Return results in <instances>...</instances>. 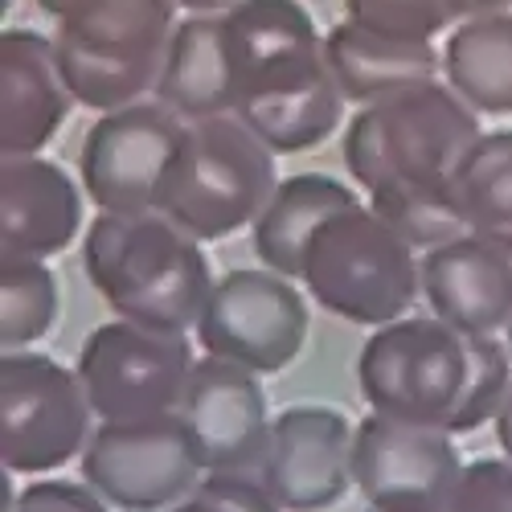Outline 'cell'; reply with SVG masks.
Wrapping results in <instances>:
<instances>
[{
    "label": "cell",
    "mask_w": 512,
    "mask_h": 512,
    "mask_svg": "<svg viewBox=\"0 0 512 512\" xmlns=\"http://www.w3.org/2000/svg\"><path fill=\"white\" fill-rule=\"evenodd\" d=\"M480 140V111L447 82H422L357 107L345 132V168L381 218L426 254L467 234L455 181Z\"/></svg>",
    "instance_id": "1"
},
{
    "label": "cell",
    "mask_w": 512,
    "mask_h": 512,
    "mask_svg": "<svg viewBox=\"0 0 512 512\" xmlns=\"http://www.w3.org/2000/svg\"><path fill=\"white\" fill-rule=\"evenodd\" d=\"M82 271L119 320L144 328H197L213 275L201 242L168 213H99L82 238Z\"/></svg>",
    "instance_id": "2"
},
{
    "label": "cell",
    "mask_w": 512,
    "mask_h": 512,
    "mask_svg": "<svg viewBox=\"0 0 512 512\" xmlns=\"http://www.w3.org/2000/svg\"><path fill=\"white\" fill-rule=\"evenodd\" d=\"M300 283L332 316L381 328L402 320L422 291L418 250L369 201H349L316 230Z\"/></svg>",
    "instance_id": "3"
},
{
    "label": "cell",
    "mask_w": 512,
    "mask_h": 512,
    "mask_svg": "<svg viewBox=\"0 0 512 512\" xmlns=\"http://www.w3.org/2000/svg\"><path fill=\"white\" fill-rule=\"evenodd\" d=\"M177 0H74L58 17V62L78 107L119 111L156 95Z\"/></svg>",
    "instance_id": "4"
},
{
    "label": "cell",
    "mask_w": 512,
    "mask_h": 512,
    "mask_svg": "<svg viewBox=\"0 0 512 512\" xmlns=\"http://www.w3.org/2000/svg\"><path fill=\"white\" fill-rule=\"evenodd\" d=\"M275 185V152L238 115L197 119L189 123L160 213L197 242H218L254 226Z\"/></svg>",
    "instance_id": "5"
},
{
    "label": "cell",
    "mask_w": 512,
    "mask_h": 512,
    "mask_svg": "<svg viewBox=\"0 0 512 512\" xmlns=\"http://www.w3.org/2000/svg\"><path fill=\"white\" fill-rule=\"evenodd\" d=\"M467 381V336L439 316H402L373 328L357 357L369 410L447 431Z\"/></svg>",
    "instance_id": "6"
},
{
    "label": "cell",
    "mask_w": 512,
    "mask_h": 512,
    "mask_svg": "<svg viewBox=\"0 0 512 512\" xmlns=\"http://www.w3.org/2000/svg\"><path fill=\"white\" fill-rule=\"evenodd\" d=\"M91 398L78 369L46 353L13 349L0 361V455L9 476H41L82 455L91 439Z\"/></svg>",
    "instance_id": "7"
},
{
    "label": "cell",
    "mask_w": 512,
    "mask_h": 512,
    "mask_svg": "<svg viewBox=\"0 0 512 512\" xmlns=\"http://www.w3.org/2000/svg\"><path fill=\"white\" fill-rule=\"evenodd\" d=\"M189 136L181 119L160 99L103 111L78 148V173L87 197L103 213H148L164 205L168 181Z\"/></svg>",
    "instance_id": "8"
},
{
    "label": "cell",
    "mask_w": 512,
    "mask_h": 512,
    "mask_svg": "<svg viewBox=\"0 0 512 512\" xmlns=\"http://www.w3.org/2000/svg\"><path fill=\"white\" fill-rule=\"evenodd\" d=\"M74 369L99 422L156 418L181 406L193 373V349L185 332L111 320L82 340Z\"/></svg>",
    "instance_id": "9"
},
{
    "label": "cell",
    "mask_w": 512,
    "mask_h": 512,
    "mask_svg": "<svg viewBox=\"0 0 512 512\" xmlns=\"http://www.w3.org/2000/svg\"><path fill=\"white\" fill-rule=\"evenodd\" d=\"M201 455L185 418L99 422L82 447V480L123 512H160L181 504L201 484Z\"/></svg>",
    "instance_id": "10"
},
{
    "label": "cell",
    "mask_w": 512,
    "mask_h": 512,
    "mask_svg": "<svg viewBox=\"0 0 512 512\" xmlns=\"http://www.w3.org/2000/svg\"><path fill=\"white\" fill-rule=\"evenodd\" d=\"M197 340L209 357L267 377L300 357L308 340V304L295 279L271 267H238L213 283L197 320Z\"/></svg>",
    "instance_id": "11"
},
{
    "label": "cell",
    "mask_w": 512,
    "mask_h": 512,
    "mask_svg": "<svg viewBox=\"0 0 512 512\" xmlns=\"http://www.w3.org/2000/svg\"><path fill=\"white\" fill-rule=\"evenodd\" d=\"M345 103L349 99L332 74L324 37H316L308 46H295L254 66L234 115L275 156H295L336 132Z\"/></svg>",
    "instance_id": "12"
},
{
    "label": "cell",
    "mask_w": 512,
    "mask_h": 512,
    "mask_svg": "<svg viewBox=\"0 0 512 512\" xmlns=\"http://www.w3.org/2000/svg\"><path fill=\"white\" fill-rule=\"evenodd\" d=\"M463 472L455 435L439 426L402 422L390 414H365L353 435V484L365 504L414 512L439 508Z\"/></svg>",
    "instance_id": "13"
},
{
    "label": "cell",
    "mask_w": 512,
    "mask_h": 512,
    "mask_svg": "<svg viewBox=\"0 0 512 512\" xmlns=\"http://www.w3.org/2000/svg\"><path fill=\"white\" fill-rule=\"evenodd\" d=\"M357 426L336 406H287L271 418L263 484L283 512H324L353 488Z\"/></svg>",
    "instance_id": "14"
},
{
    "label": "cell",
    "mask_w": 512,
    "mask_h": 512,
    "mask_svg": "<svg viewBox=\"0 0 512 512\" xmlns=\"http://www.w3.org/2000/svg\"><path fill=\"white\" fill-rule=\"evenodd\" d=\"M177 414L189 426L205 472H246L263 463L271 414L259 373L205 353L193 361Z\"/></svg>",
    "instance_id": "15"
},
{
    "label": "cell",
    "mask_w": 512,
    "mask_h": 512,
    "mask_svg": "<svg viewBox=\"0 0 512 512\" xmlns=\"http://www.w3.org/2000/svg\"><path fill=\"white\" fill-rule=\"evenodd\" d=\"M74 107L54 37L37 29L0 33V148L5 156H37Z\"/></svg>",
    "instance_id": "16"
},
{
    "label": "cell",
    "mask_w": 512,
    "mask_h": 512,
    "mask_svg": "<svg viewBox=\"0 0 512 512\" xmlns=\"http://www.w3.org/2000/svg\"><path fill=\"white\" fill-rule=\"evenodd\" d=\"M246 91V58L226 13H189L168 37L156 99L181 119L234 115Z\"/></svg>",
    "instance_id": "17"
},
{
    "label": "cell",
    "mask_w": 512,
    "mask_h": 512,
    "mask_svg": "<svg viewBox=\"0 0 512 512\" xmlns=\"http://www.w3.org/2000/svg\"><path fill=\"white\" fill-rule=\"evenodd\" d=\"M422 295L459 336H496L512 316V254L459 234L422 254Z\"/></svg>",
    "instance_id": "18"
},
{
    "label": "cell",
    "mask_w": 512,
    "mask_h": 512,
    "mask_svg": "<svg viewBox=\"0 0 512 512\" xmlns=\"http://www.w3.org/2000/svg\"><path fill=\"white\" fill-rule=\"evenodd\" d=\"M82 230V197L62 164L5 156L0 164V254L54 259Z\"/></svg>",
    "instance_id": "19"
},
{
    "label": "cell",
    "mask_w": 512,
    "mask_h": 512,
    "mask_svg": "<svg viewBox=\"0 0 512 512\" xmlns=\"http://www.w3.org/2000/svg\"><path fill=\"white\" fill-rule=\"evenodd\" d=\"M324 50L340 91L357 107L394 99L410 87H422V82H435V74L443 70V54L435 50V41L390 37L349 17L324 33Z\"/></svg>",
    "instance_id": "20"
},
{
    "label": "cell",
    "mask_w": 512,
    "mask_h": 512,
    "mask_svg": "<svg viewBox=\"0 0 512 512\" xmlns=\"http://www.w3.org/2000/svg\"><path fill=\"white\" fill-rule=\"evenodd\" d=\"M349 201H357V193L324 173H300V177L279 181L271 201L250 226V246L259 254V263L287 279H300L308 242Z\"/></svg>",
    "instance_id": "21"
},
{
    "label": "cell",
    "mask_w": 512,
    "mask_h": 512,
    "mask_svg": "<svg viewBox=\"0 0 512 512\" xmlns=\"http://www.w3.org/2000/svg\"><path fill=\"white\" fill-rule=\"evenodd\" d=\"M447 87L480 115H512V13L467 17L443 46Z\"/></svg>",
    "instance_id": "22"
},
{
    "label": "cell",
    "mask_w": 512,
    "mask_h": 512,
    "mask_svg": "<svg viewBox=\"0 0 512 512\" xmlns=\"http://www.w3.org/2000/svg\"><path fill=\"white\" fill-rule=\"evenodd\" d=\"M467 234L512 254V127L484 132L455 181Z\"/></svg>",
    "instance_id": "23"
},
{
    "label": "cell",
    "mask_w": 512,
    "mask_h": 512,
    "mask_svg": "<svg viewBox=\"0 0 512 512\" xmlns=\"http://www.w3.org/2000/svg\"><path fill=\"white\" fill-rule=\"evenodd\" d=\"M58 320V279L46 259L5 254L0 263V340L5 353L29 349Z\"/></svg>",
    "instance_id": "24"
},
{
    "label": "cell",
    "mask_w": 512,
    "mask_h": 512,
    "mask_svg": "<svg viewBox=\"0 0 512 512\" xmlns=\"http://www.w3.org/2000/svg\"><path fill=\"white\" fill-rule=\"evenodd\" d=\"M226 21L242 46L246 74L259 62L287 54L295 46H308V41L320 37L312 13L300 5V0H238V5L226 13Z\"/></svg>",
    "instance_id": "25"
},
{
    "label": "cell",
    "mask_w": 512,
    "mask_h": 512,
    "mask_svg": "<svg viewBox=\"0 0 512 512\" xmlns=\"http://www.w3.org/2000/svg\"><path fill=\"white\" fill-rule=\"evenodd\" d=\"M512 394V349L496 336H467V381L447 422V435H472L496 422L504 398Z\"/></svg>",
    "instance_id": "26"
},
{
    "label": "cell",
    "mask_w": 512,
    "mask_h": 512,
    "mask_svg": "<svg viewBox=\"0 0 512 512\" xmlns=\"http://www.w3.org/2000/svg\"><path fill=\"white\" fill-rule=\"evenodd\" d=\"M345 13L377 33L435 41V33H447L472 17V0H345Z\"/></svg>",
    "instance_id": "27"
},
{
    "label": "cell",
    "mask_w": 512,
    "mask_h": 512,
    "mask_svg": "<svg viewBox=\"0 0 512 512\" xmlns=\"http://www.w3.org/2000/svg\"><path fill=\"white\" fill-rule=\"evenodd\" d=\"M443 512H512V459H472L451 484Z\"/></svg>",
    "instance_id": "28"
},
{
    "label": "cell",
    "mask_w": 512,
    "mask_h": 512,
    "mask_svg": "<svg viewBox=\"0 0 512 512\" xmlns=\"http://www.w3.org/2000/svg\"><path fill=\"white\" fill-rule=\"evenodd\" d=\"M168 512H283L263 480H246L242 472H205L201 484Z\"/></svg>",
    "instance_id": "29"
},
{
    "label": "cell",
    "mask_w": 512,
    "mask_h": 512,
    "mask_svg": "<svg viewBox=\"0 0 512 512\" xmlns=\"http://www.w3.org/2000/svg\"><path fill=\"white\" fill-rule=\"evenodd\" d=\"M5 512H107V500L91 484L70 480H37L5 504Z\"/></svg>",
    "instance_id": "30"
},
{
    "label": "cell",
    "mask_w": 512,
    "mask_h": 512,
    "mask_svg": "<svg viewBox=\"0 0 512 512\" xmlns=\"http://www.w3.org/2000/svg\"><path fill=\"white\" fill-rule=\"evenodd\" d=\"M496 443H500V451L512 459V394L504 398V406H500V414H496Z\"/></svg>",
    "instance_id": "31"
},
{
    "label": "cell",
    "mask_w": 512,
    "mask_h": 512,
    "mask_svg": "<svg viewBox=\"0 0 512 512\" xmlns=\"http://www.w3.org/2000/svg\"><path fill=\"white\" fill-rule=\"evenodd\" d=\"M177 5L189 13H230L238 0H177Z\"/></svg>",
    "instance_id": "32"
},
{
    "label": "cell",
    "mask_w": 512,
    "mask_h": 512,
    "mask_svg": "<svg viewBox=\"0 0 512 512\" xmlns=\"http://www.w3.org/2000/svg\"><path fill=\"white\" fill-rule=\"evenodd\" d=\"M512 0H472V17H484V13H508Z\"/></svg>",
    "instance_id": "33"
},
{
    "label": "cell",
    "mask_w": 512,
    "mask_h": 512,
    "mask_svg": "<svg viewBox=\"0 0 512 512\" xmlns=\"http://www.w3.org/2000/svg\"><path fill=\"white\" fill-rule=\"evenodd\" d=\"M70 5H74V0H37V9H46V13L54 17V21H58V17H62V13H66Z\"/></svg>",
    "instance_id": "34"
},
{
    "label": "cell",
    "mask_w": 512,
    "mask_h": 512,
    "mask_svg": "<svg viewBox=\"0 0 512 512\" xmlns=\"http://www.w3.org/2000/svg\"><path fill=\"white\" fill-rule=\"evenodd\" d=\"M365 512H394V508H377V504H365ZM414 512H443V504H439V508H414Z\"/></svg>",
    "instance_id": "35"
},
{
    "label": "cell",
    "mask_w": 512,
    "mask_h": 512,
    "mask_svg": "<svg viewBox=\"0 0 512 512\" xmlns=\"http://www.w3.org/2000/svg\"><path fill=\"white\" fill-rule=\"evenodd\" d=\"M504 340H508V349H512V316H508V328H504Z\"/></svg>",
    "instance_id": "36"
},
{
    "label": "cell",
    "mask_w": 512,
    "mask_h": 512,
    "mask_svg": "<svg viewBox=\"0 0 512 512\" xmlns=\"http://www.w3.org/2000/svg\"><path fill=\"white\" fill-rule=\"evenodd\" d=\"M13 5H17V0H5V13H9V9H13Z\"/></svg>",
    "instance_id": "37"
}]
</instances>
